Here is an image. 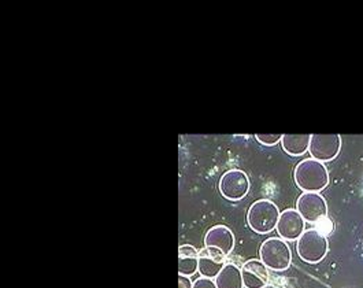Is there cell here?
Returning a JSON list of instances; mask_svg holds the SVG:
<instances>
[{"label":"cell","mask_w":363,"mask_h":288,"mask_svg":"<svg viewBox=\"0 0 363 288\" xmlns=\"http://www.w3.org/2000/svg\"><path fill=\"white\" fill-rule=\"evenodd\" d=\"M296 210L310 224L321 223L328 217V204L320 192H303L296 201Z\"/></svg>","instance_id":"7"},{"label":"cell","mask_w":363,"mask_h":288,"mask_svg":"<svg viewBox=\"0 0 363 288\" xmlns=\"http://www.w3.org/2000/svg\"><path fill=\"white\" fill-rule=\"evenodd\" d=\"M263 288H279L276 287V286H272V284H267V286H264Z\"/></svg>","instance_id":"18"},{"label":"cell","mask_w":363,"mask_h":288,"mask_svg":"<svg viewBox=\"0 0 363 288\" xmlns=\"http://www.w3.org/2000/svg\"><path fill=\"white\" fill-rule=\"evenodd\" d=\"M194 288H217L216 280L208 277H199L194 282Z\"/></svg>","instance_id":"16"},{"label":"cell","mask_w":363,"mask_h":288,"mask_svg":"<svg viewBox=\"0 0 363 288\" xmlns=\"http://www.w3.org/2000/svg\"><path fill=\"white\" fill-rule=\"evenodd\" d=\"M294 179L303 192H321L329 185V172L323 162L307 158L295 166Z\"/></svg>","instance_id":"1"},{"label":"cell","mask_w":363,"mask_h":288,"mask_svg":"<svg viewBox=\"0 0 363 288\" xmlns=\"http://www.w3.org/2000/svg\"><path fill=\"white\" fill-rule=\"evenodd\" d=\"M226 254L221 248L204 246L199 250V275L202 277L216 279L226 265Z\"/></svg>","instance_id":"9"},{"label":"cell","mask_w":363,"mask_h":288,"mask_svg":"<svg viewBox=\"0 0 363 288\" xmlns=\"http://www.w3.org/2000/svg\"><path fill=\"white\" fill-rule=\"evenodd\" d=\"M296 251L299 258L307 264H318L329 253V242L323 231L311 228L306 229L296 240Z\"/></svg>","instance_id":"3"},{"label":"cell","mask_w":363,"mask_h":288,"mask_svg":"<svg viewBox=\"0 0 363 288\" xmlns=\"http://www.w3.org/2000/svg\"><path fill=\"white\" fill-rule=\"evenodd\" d=\"M259 260L274 272H283L292 264L291 247L281 238H269L259 248Z\"/></svg>","instance_id":"4"},{"label":"cell","mask_w":363,"mask_h":288,"mask_svg":"<svg viewBox=\"0 0 363 288\" xmlns=\"http://www.w3.org/2000/svg\"><path fill=\"white\" fill-rule=\"evenodd\" d=\"M255 139L267 147H273L283 140V133H257Z\"/></svg>","instance_id":"15"},{"label":"cell","mask_w":363,"mask_h":288,"mask_svg":"<svg viewBox=\"0 0 363 288\" xmlns=\"http://www.w3.org/2000/svg\"><path fill=\"white\" fill-rule=\"evenodd\" d=\"M251 188L248 175L242 169H230L225 172L220 180V192L222 196L232 202L244 199Z\"/></svg>","instance_id":"5"},{"label":"cell","mask_w":363,"mask_h":288,"mask_svg":"<svg viewBox=\"0 0 363 288\" xmlns=\"http://www.w3.org/2000/svg\"><path fill=\"white\" fill-rule=\"evenodd\" d=\"M199 270V251L192 245L179 247V275L194 276Z\"/></svg>","instance_id":"12"},{"label":"cell","mask_w":363,"mask_h":288,"mask_svg":"<svg viewBox=\"0 0 363 288\" xmlns=\"http://www.w3.org/2000/svg\"><path fill=\"white\" fill-rule=\"evenodd\" d=\"M204 245L218 247L226 255H229L235 248V235L229 226H211L204 236Z\"/></svg>","instance_id":"11"},{"label":"cell","mask_w":363,"mask_h":288,"mask_svg":"<svg viewBox=\"0 0 363 288\" xmlns=\"http://www.w3.org/2000/svg\"><path fill=\"white\" fill-rule=\"evenodd\" d=\"M276 231L284 240L295 242L306 231V221L296 209H285L280 213Z\"/></svg>","instance_id":"8"},{"label":"cell","mask_w":363,"mask_h":288,"mask_svg":"<svg viewBox=\"0 0 363 288\" xmlns=\"http://www.w3.org/2000/svg\"><path fill=\"white\" fill-rule=\"evenodd\" d=\"M240 267L244 288H263L269 284V267L261 260H248Z\"/></svg>","instance_id":"10"},{"label":"cell","mask_w":363,"mask_h":288,"mask_svg":"<svg viewBox=\"0 0 363 288\" xmlns=\"http://www.w3.org/2000/svg\"><path fill=\"white\" fill-rule=\"evenodd\" d=\"M214 280L217 288H244L242 267L232 262L226 264Z\"/></svg>","instance_id":"13"},{"label":"cell","mask_w":363,"mask_h":288,"mask_svg":"<svg viewBox=\"0 0 363 288\" xmlns=\"http://www.w3.org/2000/svg\"><path fill=\"white\" fill-rule=\"evenodd\" d=\"M342 136L337 133L333 135H320L314 133L311 135L308 153L311 158L320 161V162H330L333 161L342 150Z\"/></svg>","instance_id":"6"},{"label":"cell","mask_w":363,"mask_h":288,"mask_svg":"<svg viewBox=\"0 0 363 288\" xmlns=\"http://www.w3.org/2000/svg\"><path fill=\"white\" fill-rule=\"evenodd\" d=\"M179 288H194V283L191 277L179 275Z\"/></svg>","instance_id":"17"},{"label":"cell","mask_w":363,"mask_h":288,"mask_svg":"<svg viewBox=\"0 0 363 288\" xmlns=\"http://www.w3.org/2000/svg\"><path fill=\"white\" fill-rule=\"evenodd\" d=\"M311 135H283L284 151L291 157H301L308 151Z\"/></svg>","instance_id":"14"},{"label":"cell","mask_w":363,"mask_h":288,"mask_svg":"<svg viewBox=\"0 0 363 288\" xmlns=\"http://www.w3.org/2000/svg\"><path fill=\"white\" fill-rule=\"evenodd\" d=\"M280 210L270 199H258L252 205L250 206L247 213V223L248 226L258 235L270 233L276 229L279 218H280Z\"/></svg>","instance_id":"2"}]
</instances>
